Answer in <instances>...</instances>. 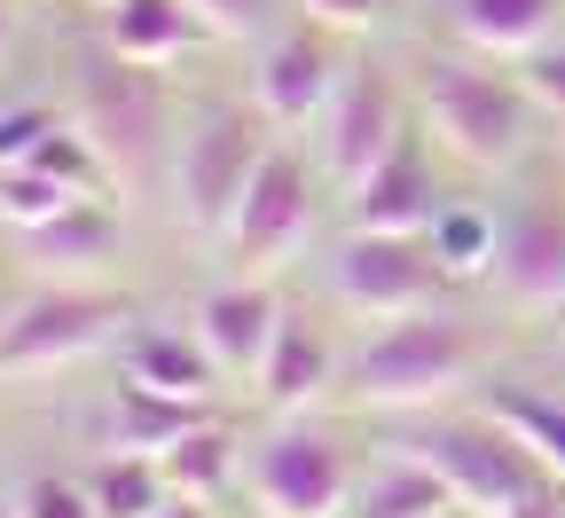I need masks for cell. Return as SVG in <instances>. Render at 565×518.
I'll list each match as a JSON object with an SVG mask.
<instances>
[{"label":"cell","instance_id":"obj_3","mask_svg":"<svg viewBox=\"0 0 565 518\" xmlns=\"http://www.w3.org/2000/svg\"><path fill=\"white\" fill-rule=\"evenodd\" d=\"M408 95H416V118L433 134V150L479 181H511L526 158H534V126H542V103L534 87L519 80V63L503 55H479V47H424L416 71H408Z\"/></svg>","mask_w":565,"mask_h":518},{"label":"cell","instance_id":"obj_6","mask_svg":"<svg viewBox=\"0 0 565 518\" xmlns=\"http://www.w3.org/2000/svg\"><path fill=\"white\" fill-rule=\"evenodd\" d=\"M487 290L503 315H565V181L557 166H519L494 197V267Z\"/></svg>","mask_w":565,"mask_h":518},{"label":"cell","instance_id":"obj_33","mask_svg":"<svg viewBox=\"0 0 565 518\" xmlns=\"http://www.w3.org/2000/svg\"><path fill=\"white\" fill-rule=\"evenodd\" d=\"M17 24H24V0H0V55L17 47Z\"/></svg>","mask_w":565,"mask_h":518},{"label":"cell","instance_id":"obj_23","mask_svg":"<svg viewBox=\"0 0 565 518\" xmlns=\"http://www.w3.org/2000/svg\"><path fill=\"white\" fill-rule=\"evenodd\" d=\"M471 401L487 409V416H503L526 448L550 464V479H565V393H550V385H526V378H487L471 385Z\"/></svg>","mask_w":565,"mask_h":518},{"label":"cell","instance_id":"obj_27","mask_svg":"<svg viewBox=\"0 0 565 518\" xmlns=\"http://www.w3.org/2000/svg\"><path fill=\"white\" fill-rule=\"evenodd\" d=\"M63 204H79V189L40 173V166H9V173H0V229H9V236L32 229V220H47V212H63Z\"/></svg>","mask_w":565,"mask_h":518},{"label":"cell","instance_id":"obj_17","mask_svg":"<svg viewBox=\"0 0 565 518\" xmlns=\"http://www.w3.org/2000/svg\"><path fill=\"white\" fill-rule=\"evenodd\" d=\"M221 416V401H189V393H158L118 378L95 409V448H126V456H166L173 440H189L196 424Z\"/></svg>","mask_w":565,"mask_h":518},{"label":"cell","instance_id":"obj_34","mask_svg":"<svg viewBox=\"0 0 565 518\" xmlns=\"http://www.w3.org/2000/svg\"><path fill=\"white\" fill-rule=\"evenodd\" d=\"M158 518H221V503H189V495H173Z\"/></svg>","mask_w":565,"mask_h":518},{"label":"cell","instance_id":"obj_16","mask_svg":"<svg viewBox=\"0 0 565 518\" xmlns=\"http://www.w3.org/2000/svg\"><path fill=\"white\" fill-rule=\"evenodd\" d=\"M118 378L158 385V393H189V401H221V361L196 338V323H126V338L110 346Z\"/></svg>","mask_w":565,"mask_h":518},{"label":"cell","instance_id":"obj_37","mask_svg":"<svg viewBox=\"0 0 565 518\" xmlns=\"http://www.w3.org/2000/svg\"><path fill=\"white\" fill-rule=\"evenodd\" d=\"M9 307H17V290H9V283H0V315H9Z\"/></svg>","mask_w":565,"mask_h":518},{"label":"cell","instance_id":"obj_13","mask_svg":"<svg viewBox=\"0 0 565 518\" xmlns=\"http://www.w3.org/2000/svg\"><path fill=\"white\" fill-rule=\"evenodd\" d=\"M448 212V181H440V150L433 134H401L385 166H370L338 197V229H393V236H433V220Z\"/></svg>","mask_w":565,"mask_h":518},{"label":"cell","instance_id":"obj_18","mask_svg":"<svg viewBox=\"0 0 565 518\" xmlns=\"http://www.w3.org/2000/svg\"><path fill=\"white\" fill-rule=\"evenodd\" d=\"M440 32L456 47L526 63L534 47H550L565 32V0H440Z\"/></svg>","mask_w":565,"mask_h":518},{"label":"cell","instance_id":"obj_9","mask_svg":"<svg viewBox=\"0 0 565 518\" xmlns=\"http://www.w3.org/2000/svg\"><path fill=\"white\" fill-rule=\"evenodd\" d=\"M315 267H322L330 307H345L353 323H393L463 290L448 260L433 252V236H393V229H338Z\"/></svg>","mask_w":565,"mask_h":518},{"label":"cell","instance_id":"obj_30","mask_svg":"<svg viewBox=\"0 0 565 518\" xmlns=\"http://www.w3.org/2000/svg\"><path fill=\"white\" fill-rule=\"evenodd\" d=\"M299 17L330 24L338 40H370V32L393 17V0H299Z\"/></svg>","mask_w":565,"mask_h":518},{"label":"cell","instance_id":"obj_25","mask_svg":"<svg viewBox=\"0 0 565 518\" xmlns=\"http://www.w3.org/2000/svg\"><path fill=\"white\" fill-rule=\"evenodd\" d=\"M433 252L448 260L456 283H487V267H494V204L487 197H448V212L433 220Z\"/></svg>","mask_w":565,"mask_h":518},{"label":"cell","instance_id":"obj_1","mask_svg":"<svg viewBox=\"0 0 565 518\" xmlns=\"http://www.w3.org/2000/svg\"><path fill=\"white\" fill-rule=\"evenodd\" d=\"M63 118L103 150L118 197L166 204L181 110H173V87H166L158 63L118 55L103 32H71L63 40Z\"/></svg>","mask_w":565,"mask_h":518},{"label":"cell","instance_id":"obj_4","mask_svg":"<svg viewBox=\"0 0 565 518\" xmlns=\"http://www.w3.org/2000/svg\"><path fill=\"white\" fill-rule=\"evenodd\" d=\"M377 448H401L416 464H433L448 479V495L479 518H503L519 495H534L550 479V464L503 416H487L479 401H440V409H416V416H385Z\"/></svg>","mask_w":565,"mask_h":518},{"label":"cell","instance_id":"obj_19","mask_svg":"<svg viewBox=\"0 0 565 518\" xmlns=\"http://www.w3.org/2000/svg\"><path fill=\"white\" fill-rule=\"evenodd\" d=\"M118 244H126V220L103 197H79V204L32 220V229H17V252L47 275H95L103 260H118Z\"/></svg>","mask_w":565,"mask_h":518},{"label":"cell","instance_id":"obj_26","mask_svg":"<svg viewBox=\"0 0 565 518\" xmlns=\"http://www.w3.org/2000/svg\"><path fill=\"white\" fill-rule=\"evenodd\" d=\"M189 9L204 17V32L221 47H259L267 32H282L299 17V0H189Z\"/></svg>","mask_w":565,"mask_h":518},{"label":"cell","instance_id":"obj_22","mask_svg":"<svg viewBox=\"0 0 565 518\" xmlns=\"http://www.w3.org/2000/svg\"><path fill=\"white\" fill-rule=\"evenodd\" d=\"M158 464H166V487H173V495H189V503H228V495L244 487V432H236L228 416H212V424H196L189 440H173Z\"/></svg>","mask_w":565,"mask_h":518},{"label":"cell","instance_id":"obj_28","mask_svg":"<svg viewBox=\"0 0 565 518\" xmlns=\"http://www.w3.org/2000/svg\"><path fill=\"white\" fill-rule=\"evenodd\" d=\"M9 503H17V518H103L87 472H32Z\"/></svg>","mask_w":565,"mask_h":518},{"label":"cell","instance_id":"obj_8","mask_svg":"<svg viewBox=\"0 0 565 518\" xmlns=\"http://www.w3.org/2000/svg\"><path fill=\"white\" fill-rule=\"evenodd\" d=\"M362 464L345 456V440L299 409V416H267L244 432V503L267 518H345Z\"/></svg>","mask_w":565,"mask_h":518},{"label":"cell","instance_id":"obj_14","mask_svg":"<svg viewBox=\"0 0 565 518\" xmlns=\"http://www.w3.org/2000/svg\"><path fill=\"white\" fill-rule=\"evenodd\" d=\"M189 323L212 346L221 378H259V361H267V346L282 330V299H275L267 275H228V283H212L204 299L189 307Z\"/></svg>","mask_w":565,"mask_h":518},{"label":"cell","instance_id":"obj_11","mask_svg":"<svg viewBox=\"0 0 565 518\" xmlns=\"http://www.w3.org/2000/svg\"><path fill=\"white\" fill-rule=\"evenodd\" d=\"M408 80L385 63V55H345V80L330 87V103H322V118L307 126L315 134V166H322V181L345 197L353 181H362L370 166H385V150L408 134Z\"/></svg>","mask_w":565,"mask_h":518},{"label":"cell","instance_id":"obj_38","mask_svg":"<svg viewBox=\"0 0 565 518\" xmlns=\"http://www.w3.org/2000/svg\"><path fill=\"white\" fill-rule=\"evenodd\" d=\"M0 518H17V503H0Z\"/></svg>","mask_w":565,"mask_h":518},{"label":"cell","instance_id":"obj_20","mask_svg":"<svg viewBox=\"0 0 565 518\" xmlns=\"http://www.w3.org/2000/svg\"><path fill=\"white\" fill-rule=\"evenodd\" d=\"M95 32L118 47V55H134V63H181V55H196V47H221L204 32V17L189 9V0H110V9L95 17Z\"/></svg>","mask_w":565,"mask_h":518},{"label":"cell","instance_id":"obj_29","mask_svg":"<svg viewBox=\"0 0 565 518\" xmlns=\"http://www.w3.org/2000/svg\"><path fill=\"white\" fill-rule=\"evenodd\" d=\"M63 118V103H40V95H0V173L9 166H24L40 141H47V126Z\"/></svg>","mask_w":565,"mask_h":518},{"label":"cell","instance_id":"obj_12","mask_svg":"<svg viewBox=\"0 0 565 518\" xmlns=\"http://www.w3.org/2000/svg\"><path fill=\"white\" fill-rule=\"evenodd\" d=\"M338 80H345V47H338V32L315 24V17H291L282 32H267V40L252 47V103L275 118V134L315 126Z\"/></svg>","mask_w":565,"mask_h":518},{"label":"cell","instance_id":"obj_31","mask_svg":"<svg viewBox=\"0 0 565 518\" xmlns=\"http://www.w3.org/2000/svg\"><path fill=\"white\" fill-rule=\"evenodd\" d=\"M519 80L534 87V103H542L550 118H565V32H557L550 47H534V55L519 63Z\"/></svg>","mask_w":565,"mask_h":518},{"label":"cell","instance_id":"obj_7","mask_svg":"<svg viewBox=\"0 0 565 518\" xmlns=\"http://www.w3.org/2000/svg\"><path fill=\"white\" fill-rule=\"evenodd\" d=\"M134 323L126 290H103L87 275H55L17 290V307L0 315V378H55L95 353H110Z\"/></svg>","mask_w":565,"mask_h":518},{"label":"cell","instance_id":"obj_39","mask_svg":"<svg viewBox=\"0 0 565 518\" xmlns=\"http://www.w3.org/2000/svg\"><path fill=\"white\" fill-rule=\"evenodd\" d=\"M244 518H267V510H244Z\"/></svg>","mask_w":565,"mask_h":518},{"label":"cell","instance_id":"obj_5","mask_svg":"<svg viewBox=\"0 0 565 518\" xmlns=\"http://www.w3.org/2000/svg\"><path fill=\"white\" fill-rule=\"evenodd\" d=\"M267 150H275V118L259 103H204V110H189L181 141H173V181H166L173 229H189L196 244H221Z\"/></svg>","mask_w":565,"mask_h":518},{"label":"cell","instance_id":"obj_2","mask_svg":"<svg viewBox=\"0 0 565 518\" xmlns=\"http://www.w3.org/2000/svg\"><path fill=\"white\" fill-rule=\"evenodd\" d=\"M487 353H494V323L448 290V299L416 307V315L377 323L362 346L345 353V369H338V409L385 424V416H416V409L463 401V393L487 378Z\"/></svg>","mask_w":565,"mask_h":518},{"label":"cell","instance_id":"obj_21","mask_svg":"<svg viewBox=\"0 0 565 518\" xmlns=\"http://www.w3.org/2000/svg\"><path fill=\"white\" fill-rule=\"evenodd\" d=\"M433 510H456L448 479L401 448H377L362 464V479H353V503H345V518H433Z\"/></svg>","mask_w":565,"mask_h":518},{"label":"cell","instance_id":"obj_15","mask_svg":"<svg viewBox=\"0 0 565 518\" xmlns=\"http://www.w3.org/2000/svg\"><path fill=\"white\" fill-rule=\"evenodd\" d=\"M338 369H345V353H338L330 323L282 307V330H275L259 378H252V385H259V409H267V416H299V409L338 401Z\"/></svg>","mask_w":565,"mask_h":518},{"label":"cell","instance_id":"obj_32","mask_svg":"<svg viewBox=\"0 0 565 518\" xmlns=\"http://www.w3.org/2000/svg\"><path fill=\"white\" fill-rule=\"evenodd\" d=\"M503 518H565V479H542L534 495H519Z\"/></svg>","mask_w":565,"mask_h":518},{"label":"cell","instance_id":"obj_10","mask_svg":"<svg viewBox=\"0 0 565 518\" xmlns=\"http://www.w3.org/2000/svg\"><path fill=\"white\" fill-rule=\"evenodd\" d=\"M322 197H338V189L322 181V166L299 158L291 141L275 134V150L259 158V173H252V189H244V204H236V220H228V236L212 244V252H221L236 275L291 267V260L322 236Z\"/></svg>","mask_w":565,"mask_h":518},{"label":"cell","instance_id":"obj_24","mask_svg":"<svg viewBox=\"0 0 565 518\" xmlns=\"http://www.w3.org/2000/svg\"><path fill=\"white\" fill-rule=\"evenodd\" d=\"M87 487H95V510L103 518H158L173 503L166 464L158 456H126V448H95L87 456Z\"/></svg>","mask_w":565,"mask_h":518},{"label":"cell","instance_id":"obj_35","mask_svg":"<svg viewBox=\"0 0 565 518\" xmlns=\"http://www.w3.org/2000/svg\"><path fill=\"white\" fill-rule=\"evenodd\" d=\"M71 9H87V17H103V9H110V0H71Z\"/></svg>","mask_w":565,"mask_h":518},{"label":"cell","instance_id":"obj_36","mask_svg":"<svg viewBox=\"0 0 565 518\" xmlns=\"http://www.w3.org/2000/svg\"><path fill=\"white\" fill-rule=\"evenodd\" d=\"M433 518H479V510H463V503H456V510H433Z\"/></svg>","mask_w":565,"mask_h":518}]
</instances>
